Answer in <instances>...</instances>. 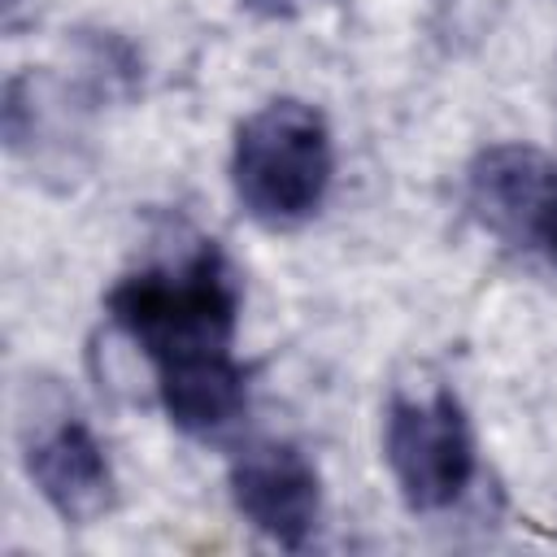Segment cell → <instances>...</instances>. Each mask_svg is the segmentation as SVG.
Here are the masks:
<instances>
[{
  "instance_id": "cell-7",
  "label": "cell",
  "mask_w": 557,
  "mask_h": 557,
  "mask_svg": "<svg viewBox=\"0 0 557 557\" xmlns=\"http://www.w3.org/2000/svg\"><path fill=\"white\" fill-rule=\"evenodd\" d=\"M248 4H257V9H265V13H287L296 0H248Z\"/></svg>"
},
{
  "instance_id": "cell-4",
  "label": "cell",
  "mask_w": 557,
  "mask_h": 557,
  "mask_svg": "<svg viewBox=\"0 0 557 557\" xmlns=\"http://www.w3.org/2000/svg\"><path fill=\"white\" fill-rule=\"evenodd\" d=\"M466 196L474 218L513 248L540 252L557 265V161L522 148L496 144L474 157Z\"/></svg>"
},
{
  "instance_id": "cell-6",
  "label": "cell",
  "mask_w": 557,
  "mask_h": 557,
  "mask_svg": "<svg viewBox=\"0 0 557 557\" xmlns=\"http://www.w3.org/2000/svg\"><path fill=\"white\" fill-rule=\"evenodd\" d=\"M26 474L57 518L87 527L113 505V470L78 413H57V422L39 426L26 444Z\"/></svg>"
},
{
  "instance_id": "cell-2",
  "label": "cell",
  "mask_w": 557,
  "mask_h": 557,
  "mask_svg": "<svg viewBox=\"0 0 557 557\" xmlns=\"http://www.w3.org/2000/svg\"><path fill=\"white\" fill-rule=\"evenodd\" d=\"M335 170L326 117L305 100H270L235 131L231 187L261 226H300L326 200Z\"/></svg>"
},
{
  "instance_id": "cell-1",
  "label": "cell",
  "mask_w": 557,
  "mask_h": 557,
  "mask_svg": "<svg viewBox=\"0 0 557 557\" xmlns=\"http://www.w3.org/2000/svg\"><path fill=\"white\" fill-rule=\"evenodd\" d=\"M109 318L157 366V392L178 431L213 435L244 413L248 370L231 352L239 287L213 239L178 265L126 274L109 292Z\"/></svg>"
},
{
  "instance_id": "cell-3",
  "label": "cell",
  "mask_w": 557,
  "mask_h": 557,
  "mask_svg": "<svg viewBox=\"0 0 557 557\" xmlns=\"http://www.w3.org/2000/svg\"><path fill=\"white\" fill-rule=\"evenodd\" d=\"M383 457L413 513L457 505L474 479V435L461 400L444 387L431 396H392Z\"/></svg>"
},
{
  "instance_id": "cell-5",
  "label": "cell",
  "mask_w": 557,
  "mask_h": 557,
  "mask_svg": "<svg viewBox=\"0 0 557 557\" xmlns=\"http://www.w3.org/2000/svg\"><path fill=\"white\" fill-rule=\"evenodd\" d=\"M231 500L239 518L283 548H300L318 527L322 483L313 461L283 440H257L231 457Z\"/></svg>"
}]
</instances>
